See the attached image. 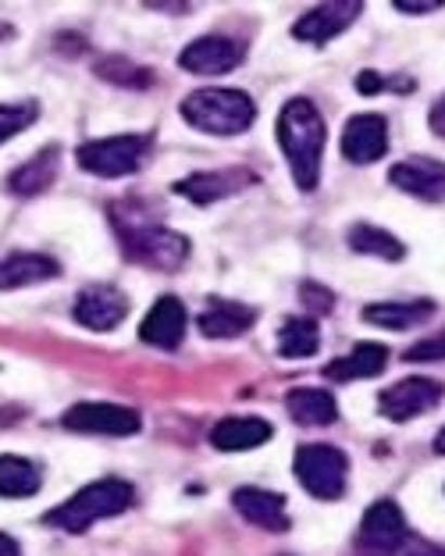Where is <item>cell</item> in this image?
<instances>
[{
  "instance_id": "cell-15",
  "label": "cell",
  "mask_w": 445,
  "mask_h": 556,
  "mask_svg": "<svg viewBox=\"0 0 445 556\" xmlns=\"http://www.w3.org/2000/svg\"><path fill=\"white\" fill-rule=\"evenodd\" d=\"M182 336H186V307H182V300H175V296H161L154 307H150L143 325H139V339L157 350H175L182 343Z\"/></svg>"
},
{
  "instance_id": "cell-17",
  "label": "cell",
  "mask_w": 445,
  "mask_h": 556,
  "mask_svg": "<svg viewBox=\"0 0 445 556\" xmlns=\"http://www.w3.org/2000/svg\"><path fill=\"white\" fill-rule=\"evenodd\" d=\"M232 503H236V510L243 514L250 525L264 528V532H285V528H289L285 500L278 496V492L243 485V489H236Z\"/></svg>"
},
{
  "instance_id": "cell-9",
  "label": "cell",
  "mask_w": 445,
  "mask_h": 556,
  "mask_svg": "<svg viewBox=\"0 0 445 556\" xmlns=\"http://www.w3.org/2000/svg\"><path fill=\"white\" fill-rule=\"evenodd\" d=\"M243 43L228 40V36H200L178 54V65L193 75H225L243 61Z\"/></svg>"
},
{
  "instance_id": "cell-20",
  "label": "cell",
  "mask_w": 445,
  "mask_h": 556,
  "mask_svg": "<svg viewBox=\"0 0 445 556\" xmlns=\"http://www.w3.org/2000/svg\"><path fill=\"white\" fill-rule=\"evenodd\" d=\"M61 268L54 257L43 254H15L0 261V289H25V286H40L58 278Z\"/></svg>"
},
{
  "instance_id": "cell-27",
  "label": "cell",
  "mask_w": 445,
  "mask_h": 556,
  "mask_svg": "<svg viewBox=\"0 0 445 556\" xmlns=\"http://www.w3.org/2000/svg\"><path fill=\"white\" fill-rule=\"evenodd\" d=\"M349 247L356 250V254H371L381 261H403V254H406V247L399 243V239L385 229H378V225H353Z\"/></svg>"
},
{
  "instance_id": "cell-35",
  "label": "cell",
  "mask_w": 445,
  "mask_h": 556,
  "mask_svg": "<svg viewBox=\"0 0 445 556\" xmlns=\"http://www.w3.org/2000/svg\"><path fill=\"white\" fill-rule=\"evenodd\" d=\"M414 556H445L442 549H435V546H424V549H417Z\"/></svg>"
},
{
  "instance_id": "cell-33",
  "label": "cell",
  "mask_w": 445,
  "mask_h": 556,
  "mask_svg": "<svg viewBox=\"0 0 445 556\" xmlns=\"http://www.w3.org/2000/svg\"><path fill=\"white\" fill-rule=\"evenodd\" d=\"M381 86H385V83H381L378 72H360V79H356V90H360V93H378Z\"/></svg>"
},
{
  "instance_id": "cell-14",
  "label": "cell",
  "mask_w": 445,
  "mask_h": 556,
  "mask_svg": "<svg viewBox=\"0 0 445 556\" xmlns=\"http://www.w3.org/2000/svg\"><path fill=\"white\" fill-rule=\"evenodd\" d=\"M253 186V172L246 168H228V172H200L189 175V179L175 182V193L193 200V204H214V200H225L239 193V189Z\"/></svg>"
},
{
  "instance_id": "cell-36",
  "label": "cell",
  "mask_w": 445,
  "mask_h": 556,
  "mask_svg": "<svg viewBox=\"0 0 445 556\" xmlns=\"http://www.w3.org/2000/svg\"><path fill=\"white\" fill-rule=\"evenodd\" d=\"M435 453H442V457H445V428H442L438 439H435Z\"/></svg>"
},
{
  "instance_id": "cell-19",
  "label": "cell",
  "mask_w": 445,
  "mask_h": 556,
  "mask_svg": "<svg viewBox=\"0 0 445 556\" xmlns=\"http://www.w3.org/2000/svg\"><path fill=\"white\" fill-rule=\"evenodd\" d=\"M257 321V311L236 300H211V307L200 314V332L207 339H236Z\"/></svg>"
},
{
  "instance_id": "cell-11",
  "label": "cell",
  "mask_w": 445,
  "mask_h": 556,
  "mask_svg": "<svg viewBox=\"0 0 445 556\" xmlns=\"http://www.w3.org/2000/svg\"><path fill=\"white\" fill-rule=\"evenodd\" d=\"M389 150V125L381 115H353L342 129V157L353 164H374Z\"/></svg>"
},
{
  "instance_id": "cell-28",
  "label": "cell",
  "mask_w": 445,
  "mask_h": 556,
  "mask_svg": "<svg viewBox=\"0 0 445 556\" xmlns=\"http://www.w3.org/2000/svg\"><path fill=\"white\" fill-rule=\"evenodd\" d=\"M40 115V108H36V100H18V104H0V143H8V139H15L22 129H29Z\"/></svg>"
},
{
  "instance_id": "cell-5",
  "label": "cell",
  "mask_w": 445,
  "mask_h": 556,
  "mask_svg": "<svg viewBox=\"0 0 445 556\" xmlns=\"http://www.w3.org/2000/svg\"><path fill=\"white\" fill-rule=\"evenodd\" d=\"M150 139L147 136H107L79 147V168L100 179H122L143 164Z\"/></svg>"
},
{
  "instance_id": "cell-8",
  "label": "cell",
  "mask_w": 445,
  "mask_h": 556,
  "mask_svg": "<svg viewBox=\"0 0 445 556\" xmlns=\"http://www.w3.org/2000/svg\"><path fill=\"white\" fill-rule=\"evenodd\" d=\"M445 389L435 378H403V382L389 386L385 393L378 396V410L389 417V421H414V417L428 414L431 407H438Z\"/></svg>"
},
{
  "instance_id": "cell-30",
  "label": "cell",
  "mask_w": 445,
  "mask_h": 556,
  "mask_svg": "<svg viewBox=\"0 0 445 556\" xmlns=\"http://www.w3.org/2000/svg\"><path fill=\"white\" fill-rule=\"evenodd\" d=\"M303 303H307V307H314L317 314H328L332 311V293H328V289H321V286H303Z\"/></svg>"
},
{
  "instance_id": "cell-16",
  "label": "cell",
  "mask_w": 445,
  "mask_h": 556,
  "mask_svg": "<svg viewBox=\"0 0 445 556\" xmlns=\"http://www.w3.org/2000/svg\"><path fill=\"white\" fill-rule=\"evenodd\" d=\"M406 539V517L399 510V503L392 500H378L374 507H367L364 521H360V542L371 549H396L399 542Z\"/></svg>"
},
{
  "instance_id": "cell-12",
  "label": "cell",
  "mask_w": 445,
  "mask_h": 556,
  "mask_svg": "<svg viewBox=\"0 0 445 556\" xmlns=\"http://www.w3.org/2000/svg\"><path fill=\"white\" fill-rule=\"evenodd\" d=\"M364 11V4H356V0H335V4H321V8H310L307 15H303L296 25H292V36L303 43H314L321 47L328 40H335L342 29H349L356 22V15Z\"/></svg>"
},
{
  "instance_id": "cell-18",
  "label": "cell",
  "mask_w": 445,
  "mask_h": 556,
  "mask_svg": "<svg viewBox=\"0 0 445 556\" xmlns=\"http://www.w3.org/2000/svg\"><path fill=\"white\" fill-rule=\"evenodd\" d=\"M271 432L275 428L267 425L264 417L239 414V417H225V421L214 425L211 442H214V450H221V453H243V450L264 446V442L271 439Z\"/></svg>"
},
{
  "instance_id": "cell-31",
  "label": "cell",
  "mask_w": 445,
  "mask_h": 556,
  "mask_svg": "<svg viewBox=\"0 0 445 556\" xmlns=\"http://www.w3.org/2000/svg\"><path fill=\"white\" fill-rule=\"evenodd\" d=\"M442 0H396V11H410V15H428V11H438Z\"/></svg>"
},
{
  "instance_id": "cell-13",
  "label": "cell",
  "mask_w": 445,
  "mask_h": 556,
  "mask_svg": "<svg viewBox=\"0 0 445 556\" xmlns=\"http://www.w3.org/2000/svg\"><path fill=\"white\" fill-rule=\"evenodd\" d=\"M125 314H129V300L111 286L82 289L75 300V321L86 325L89 332H111L114 325L125 321Z\"/></svg>"
},
{
  "instance_id": "cell-1",
  "label": "cell",
  "mask_w": 445,
  "mask_h": 556,
  "mask_svg": "<svg viewBox=\"0 0 445 556\" xmlns=\"http://www.w3.org/2000/svg\"><path fill=\"white\" fill-rule=\"evenodd\" d=\"M278 143L285 150L289 172L303 193H314L321 182V154H325V118L307 97L285 100L278 111Z\"/></svg>"
},
{
  "instance_id": "cell-23",
  "label": "cell",
  "mask_w": 445,
  "mask_h": 556,
  "mask_svg": "<svg viewBox=\"0 0 445 556\" xmlns=\"http://www.w3.org/2000/svg\"><path fill=\"white\" fill-rule=\"evenodd\" d=\"M285 407L292 414V421L307 425V428L335 425V417H339V403L328 389H292Z\"/></svg>"
},
{
  "instance_id": "cell-21",
  "label": "cell",
  "mask_w": 445,
  "mask_h": 556,
  "mask_svg": "<svg viewBox=\"0 0 445 556\" xmlns=\"http://www.w3.org/2000/svg\"><path fill=\"white\" fill-rule=\"evenodd\" d=\"M58 168H61V150L58 147H43L40 154L29 157V164H22L18 172H11V179H8L11 193H15V197L43 193L47 186H54Z\"/></svg>"
},
{
  "instance_id": "cell-7",
  "label": "cell",
  "mask_w": 445,
  "mask_h": 556,
  "mask_svg": "<svg viewBox=\"0 0 445 556\" xmlns=\"http://www.w3.org/2000/svg\"><path fill=\"white\" fill-rule=\"evenodd\" d=\"M68 432H89V435H136L143 428V417L132 407H118V403H75V407L61 417Z\"/></svg>"
},
{
  "instance_id": "cell-26",
  "label": "cell",
  "mask_w": 445,
  "mask_h": 556,
  "mask_svg": "<svg viewBox=\"0 0 445 556\" xmlns=\"http://www.w3.org/2000/svg\"><path fill=\"white\" fill-rule=\"evenodd\" d=\"M321 346V332H317V321L310 318H285L278 328V353L289 361H307Z\"/></svg>"
},
{
  "instance_id": "cell-25",
  "label": "cell",
  "mask_w": 445,
  "mask_h": 556,
  "mask_svg": "<svg viewBox=\"0 0 445 556\" xmlns=\"http://www.w3.org/2000/svg\"><path fill=\"white\" fill-rule=\"evenodd\" d=\"M40 467L25 457H15V453H4L0 457V496L4 500H22L40 492Z\"/></svg>"
},
{
  "instance_id": "cell-29",
  "label": "cell",
  "mask_w": 445,
  "mask_h": 556,
  "mask_svg": "<svg viewBox=\"0 0 445 556\" xmlns=\"http://www.w3.org/2000/svg\"><path fill=\"white\" fill-rule=\"evenodd\" d=\"M406 361L421 364V361H445V332L442 336H431V339H421L417 346L406 350Z\"/></svg>"
},
{
  "instance_id": "cell-24",
  "label": "cell",
  "mask_w": 445,
  "mask_h": 556,
  "mask_svg": "<svg viewBox=\"0 0 445 556\" xmlns=\"http://www.w3.org/2000/svg\"><path fill=\"white\" fill-rule=\"evenodd\" d=\"M431 314H435V303L431 300H403V303L392 300V303H371V307H364V321L399 332V328H417Z\"/></svg>"
},
{
  "instance_id": "cell-6",
  "label": "cell",
  "mask_w": 445,
  "mask_h": 556,
  "mask_svg": "<svg viewBox=\"0 0 445 556\" xmlns=\"http://www.w3.org/2000/svg\"><path fill=\"white\" fill-rule=\"evenodd\" d=\"M296 478L300 485L317 500H339L342 489H346V475H349V457L335 446H303L296 453Z\"/></svg>"
},
{
  "instance_id": "cell-10",
  "label": "cell",
  "mask_w": 445,
  "mask_h": 556,
  "mask_svg": "<svg viewBox=\"0 0 445 556\" xmlns=\"http://www.w3.org/2000/svg\"><path fill=\"white\" fill-rule=\"evenodd\" d=\"M389 182L417 200H428V204H445V161H431V157L399 161L392 164Z\"/></svg>"
},
{
  "instance_id": "cell-34",
  "label": "cell",
  "mask_w": 445,
  "mask_h": 556,
  "mask_svg": "<svg viewBox=\"0 0 445 556\" xmlns=\"http://www.w3.org/2000/svg\"><path fill=\"white\" fill-rule=\"evenodd\" d=\"M0 556H22L18 542L11 539V535H4V532H0Z\"/></svg>"
},
{
  "instance_id": "cell-3",
  "label": "cell",
  "mask_w": 445,
  "mask_h": 556,
  "mask_svg": "<svg viewBox=\"0 0 445 556\" xmlns=\"http://www.w3.org/2000/svg\"><path fill=\"white\" fill-rule=\"evenodd\" d=\"M132 500H136V492L129 482H122V478H100V482L79 489L72 500H65L61 507L50 510L47 525L61 528V532L82 535L97 521H104V517L125 514L132 507Z\"/></svg>"
},
{
  "instance_id": "cell-2",
  "label": "cell",
  "mask_w": 445,
  "mask_h": 556,
  "mask_svg": "<svg viewBox=\"0 0 445 556\" xmlns=\"http://www.w3.org/2000/svg\"><path fill=\"white\" fill-rule=\"evenodd\" d=\"M111 222L118 225L122 250L136 264H147V268H157V271H175L178 264L189 257L186 236L164 229L161 222H150L147 214H139V211L129 214L118 204V207H111Z\"/></svg>"
},
{
  "instance_id": "cell-22",
  "label": "cell",
  "mask_w": 445,
  "mask_h": 556,
  "mask_svg": "<svg viewBox=\"0 0 445 556\" xmlns=\"http://www.w3.org/2000/svg\"><path fill=\"white\" fill-rule=\"evenodd\" d=\"M385 364H389V350L381 343H356L349 357L328 364L325 378H332V382H356V378L381 375L385 371Z\"/></svg>"
},
{
  "instance_id": "cell-32",
  "label": "cell",
  "mask_w": 445,
  "mask_h": 556,
  "mask_svg": "<svg viewBox=\"0 0 445 556\" xmlns=\"http://www.w3.org/2000/svg\"><path fill=\"white\" fill-rule=\"evenodd\" d=\"M428 122H431V129H435V136H442V139H445V93L435 100V108H431Z\"/></svg>"
},
{
  "instance_id": "cell-4",
  "label": "cell",
  "mask_w": 445,
  "mask_h": 556,
  "mask_svg": "<svg viewBox=\"0 0 445 556\" xmlns=\"http://www.w3.org/2000/svg\"><path fill=\"white\" fill-rule=\"evenodd\" d=\"M182 118L200 132L211 136H239L257 118V104L243 90H196L182 100Z\"/></svg>"
}]
</instances>
